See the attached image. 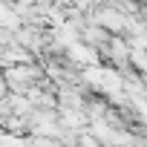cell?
Masks as SVG:
<instances>
[{
	"instance_id": "1",
	"label": "cell",
	"mask_w": 147,
	"mask_h": 147,
	"mask_svg": "<svg viewBox=\"0 0 147 147\" xmlns=\"http://www.w3.org/2000/svg\"><path fill=\"white\" fill-rule=\"evenodd\" d=\"M92 23H98L101 29H107L110 35H124V26H127V15H121L115 6L110 3H101L92 15H90Z\"/></svg>"
},
{
	"instance_id": "2",
	"label": "cell",
	"mask_w": 147,
	"mask_h": 147,
	"mask_svg": "<svg viewBox=\"0 0 147 147\" xmlns=\"http://www.w3.org/2000/svg\"><path fill=\"white\" fill-rule=\"evenodd\" d=\"M78 40H84V43H90V46L101 49V46L110 40V32H107V29H101L98 23H92V20H90V23L78 32Z\"/></svg>"
}]
</instances>
